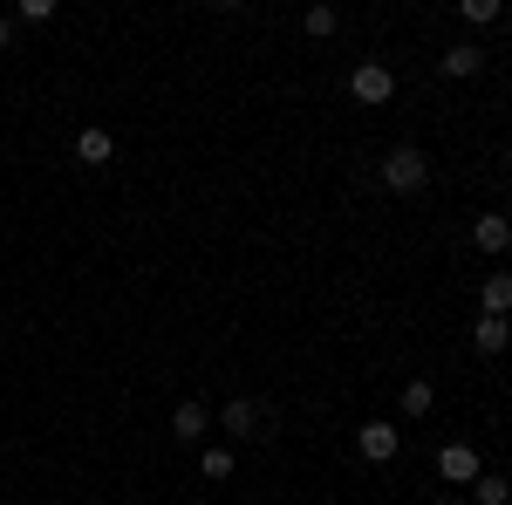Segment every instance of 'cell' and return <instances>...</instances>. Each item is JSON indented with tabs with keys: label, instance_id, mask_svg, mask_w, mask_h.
<instances>
[{
	"label": "cell",
	"instance_id": "cell-1",
	"mask_svg": "<svg viewBox=\"0 0 512 505\" xmlns=\"http://www.w3.org/2000/svg\"><path fill=\"white\" fill-rule=\"evenodd\" d=\"M383 185H390V192H424V185H431V157L417 151V144H396V151L383 157Z\"/></svg>",
	"mask_w": 512,
	"mask_h": 505
},
{
	"label": "cell",
	"instance_id": "cell-2",
	"mask_svg": "<svg viewBox=\"0 0 512 505\" xmlns=\"http://www.w3.org/2000/svg\"><path fill=\"white\" fill-rule=\"evenodd\" d=\"M349 89H355V103H390V96H396V76L383 69V62H362V69L349 76Z\"/></svg>",
	"mask_w": 512,
	"mask_h": 505
},
{
	"label": "cell",
	"instance_id": "cell-3",
	"mask_svg": "<svg viewBox=\"0 0 512 505\" xmlns=\"http://www.w3.org/2000/svg\"><path fill=\"white\" fill-rule=\"evenodd\" d=\"M396 444H403V437H396V424H362V430H355V451H362L369 465H390Z\"/></svg>",
	"mask_w": 512,
	"mask_h": 505
},
{
	"label": "cell",
	"instance_id": "cell-4",
	"mask_svg": "<svg viewBox=\"0 0 512 505\" xmlns=\"http://www.w3.org/2000/svg\"><path fill=\"white\" fill-rule=\"evenodd\" d=\"M437 478L472 485V478H478V451H472V444H444V451H437Z\"/></svg>",
	"mask_w": 512,
	"mask_h": 505
},
{
	"label": "cell",
	"instance_id": "cell-5",
	"mask_svg": "<svg viewBox=\"0 0 512 505\" xmlns=\"http://www.w3.org/2000/svg\"><path fill=\"white\" fill-rule=\"evenodd\" d=\"M205 430H212V410H205L198 396H185V403L171 410V437H185V444H198Z\"/></svg>",
	"mask_w": 512,
	"mask_h": 505
},
{
	"label": "cell",
	"instance_id": "cell-6",
	"mask_svg": "<svg viewBox=\"0 0 512 505\" xmlns=\"http://www.w3.org/2000/svg\"><path fill=\"white\" fill-rule=\"evenodd\" d=\"M472 246H478V253H506V246H512V219H506V212H485V219L472 226Z\"/></svg>",
	"mask_w": 512,
	"mask_h": 505
},
{
	"label": "cell",
	"instance_id": "cell-7",
	"mask_svg": "<svg viewBox=\"0 0 512 505\" xmlns=\"http://www.w3.org/2000/svg\"><path fill=\"white\" fill-rule=\"evenodd\" d=\"M506 342H512V321H499V314H478L472 349H478V355H506Z\"/></svg>",
	"mask_w": 512,
	"mask_h": 505
},
{
	"label": "cell",
	"instance_id": "cell-8",
	"mask_svg": "<svg viewBox=\"0 0 512 505\" xmlns=\"http://www.w3.org/2000/svg\"><path fill=\"white\" fill-rule=\"evenodd\" d=\"M219 424H226V437H253V430H260V403H253V396H233V403L219 410Z\"/></svg>",
	"mask_w": 512,
	"mask_h": 505
},
{
	"label": "cell",
	"instance_id": "cell-9",
	"mask_svg": "<svg viewBox=\"0 0 512 505\" xmlns=\"http://www.w3.org/2000/svg\"><path fill=\"white\" fill-rule=\"evenodd\" d=\"M437 69H444V76H478V69H485V48H478V41H458V48H444V62H437Z\"/></svg>",
	"mask_w": 512,
	"mask_h": 505
},
{
	"label": "cell",
	"instance_id": "cell-10",
	"mask_svg": "<svg viewBox=\"0 0 512 505\" xmlns=\"http://www.w3.org/2000/svg\"><path fill=\"white\" fill-rule=\"evenodd\" d=\"M478 308L506 321V314H512V273H485V287H478Z\"/></svg>",
	"mask_w": 512,
	"mask_h": 505
},
{
	"label": "cell",
	"instance_id": "cell-11",
	"mask_svg": "<svg viewBox=\"0 0 512 505\" xmlns=\"http://www.w3.org/2000/svg\"><path fill=\"white\" fill-rule=\"evenodd\" d=\"M110 151H117V144H110V130H82V137H76L82 164H110Z\"/></svg>",
	"mask_w": 512,
	"mask_h": 505
},
{
	"label": "cell",
	"instance_id": "cell-12",
	"mask_svg": "<svg viewBox=\"0 0 512 505\" xmlns=\"http://www.w3.org/2000/svg\"><path fill=\"white\" fill-rule=\"evenodd\" d=\"M472 499H478V505H506L512 485L499 478V471H478V478H472Z\"/></svg>",
	"mask_w": 512,
	"mask_h": 505
},
{
	"label": "cell",
	"instance_id": "cell-13",
	"mask_svg": "<svg viewBox=\"0 0 512 505\" xmlns=\"http://www.w3.org/2000/svg\"><path fill=\"white\" fill-rule=\"evenodd\" d=\"M431 403H437V389L417 376V383H403V417H431Z\"/></svg>",
	"mask_w": 512,
	"mask_h": 505
},
{
	"label": "cell",
	"instance_id": "cell-14",
	"mask_svg": "<svg viewBox=\"0 0 512 505\" xmlns=\"http://www.w3.org/2000/svg\"><path fill=\"white\" fill-rule=\"evenodd\" d=\"M198 471H205L212 485H226V478H233V451H226V444H212V451L198 458Z\"/></svg>",
	"mask_w": 512,
	"mask_h": 505
},
{
	"label": "cell",
	"instance_id": "cell-15",
	"mask_svg": "<svg viewBox=\"0 0 512 505\" xmlns=\"http://www.w3.org/2000/svg\"><path fill=\"white\" fill-rule=\"evenodd\" d=\"M335 21H342L335 7H308V14H301V28H308V35H335Z\"/></svg>",
	"mask_w": 512,
	"mask_h": 505
},
{
	"label": "cell",
	"instance_id": "cell-16",
	"mask_svg": "<svg viewBox=\"0 0 512 505\" xmlns=\"http://www.w3.org/2000/svg\"><path fill=\"white\" fill-rule=\"evenodd\" d=\"M465 21H472V28H492V21H499V0H465Z\"/></svg>",
	"mask_w": 512,
	"mask_h": 505
},
{
	"label": "cell",
	"instance_id": "cell-17",
	"mask_svg": "<svg viewBox=\"0 0 512 505\" xmlns=\"http://www.w3.org/2000/svg\"><path fill=\"white\" fill-rule=\"evenodd\" d=\"M7 41H14V21H7V14H0V48H7Z\"/></svg>",
	"mask_w": 512,
	"mask_h": 505
}]
</instances>
